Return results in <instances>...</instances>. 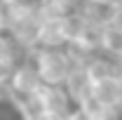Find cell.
<instances>
[{"instance_id":"obj_14","label":"cell","mask_w":122,"mask_h":120,"mask_svg":"<svg viewBox=\"0 0 122 120\" xmlns=\"http://www.w3.org/2000/svg\"><path fill=\"white\" fill-rule=\"evenodd\" d=\"M2 47H5V43H2V40H0V49H2Z\"/></svg>"},{"instance_id":"obj_7","label":"cell","mask_w":122,"mask_h":120,"mask_svg":"<svg viewBox=\"0 0 122 120\" xmlns=\"http://www.w3.org/2000/svg\"><path fill=\"white\" fill-rule=\"evenodd\" d=\"M85 71H87V75H89L92 85L94 82H99V80H103V78H108V75H115V73H122L120 68H117V64L110 59H89L87 64H85Z\"/></svg>"},{"instance_id":"obj_2","label":"cell","mask_w":122,"mask_h":120,"mask_svg":"<svg viewBox=\"0 0 122 120\" xmlns=\"http://www.w3.org/2000/svg\"><path fill=\"white\" fill-rule=\"evenodd\" d=\"M40 87H42V80H40V73H38L35 64H21V66H16L12 78H10L12 97H30Z\"/></svg>"},{"instance_id":"obj_4","label":"cell","mask_w":122,"mask_h":120,"mask_svg":"<svg viewBox=\"0 0 122 120\" xmlns=\"http://www.w3.org/2000/svg\"><path fill=\"white\" fill-rule=\"evenodd\" d=\"M63 90H66V94L71 97V101L75 106L87 94H92V80L87 75V71H85V66H73L71 68V73H68L66 82H63Z\"/></svg>"},{"instance_id":"obj_3","label":"cell","mask_w":122,"mask_h":120,"mask_svg":"<svg viewBox=\"0 0 122 120\" xmlns=\"http://www.w3.org/2000/svg\"><path fill=\"white\" fill-rule=\"evenodd\" d=\"M92 94L101 101V104L110 106V108H122V73L108 75L103 80L92 85Z\"/></svg>"},{"instance_id":"obj_1","label":"cell","mask_w":122,"mask_h":120,"mask_svg":"<svg viewBox=\"0 0 122 120\" xmlns=\"http://www.w3.org/2000/svg\"><path fill=\"white\" fill-rule=\"evenodd\" d=\"M35 66L42 85L49 87H63L66 78L73 68V61L66 52H61L59 47H40L35 52Z\"/></svg>"},{"instance_id":"obj_12","label":"cell","mask_w":122,"mask_h":120,"mask_svg":"<svg viewBox=\"0 0 122 120\" xmlns=\"http://www.w3.org/2000/svg\"><path fill=\"white\" fill-rule=\"evenodd\" d=\"M7 28V16H5V10H2V2H0V33Z\"/></svg>"},{"instance_id":"obj_11","label":"cell","mask_w":122,"mask_h":120,"mask_svg":"<svg viewBox=\"0 0 122 120\" xmlns=\"http://www.w3.org/2000/svg\"><path fill=\"white\" fill-rule=\"evenodd\" d=\"M63 12H77L80 10V0H54Z\"/></svg>"},{"instance_id":"obj_10","label":"cell","mask_w":122,"mask_h":120,"mask_svg":"<svg viewBox=\"0 0 122 120\" xmlns=\"http://www.w3.org/2000/svg\"><path fill=\"white\" fill-rule=\"evenodd\" d=\"M24 120H66V115L54 113V111H49V108H40V111H30V113H26Z\"/></svg>"},{"instance_id":"obj_9","label":"cell","mask_w":122,"mask_h":120,"mask_svg":"<svg viewBox=\"0 0 122 120\" xmlns=\"http://www.w3.org/2000/svg\"><path fill=\"white\" fill-rule=\"evenodd\" d=\"M106 28L110 31V33H117V35H122V5H117V7H110L108 19H106Z\"/></svg>"},{"instance_id":"obj_5","label":"cell","mask_w":122,"mask_h":120,"mask_svg":"<svg viewBox=\"0 0 122 120\" xmlns=\"http://www.w3.org/2000/svg\"><path fill=\"white\" fill-rule=\"evenodd\" d=\"M63 16H59V19H42L40 21V38H38V45L40 47L66 45V38H63Z\"/></svg>"},{"instance_id":"obj_13","label":"cell","mask_w":122,"mask_h":120,"mask_svg":"<svg viewBox=\"0 0 122 120\" xmlns=\"http://www.w3.org/2000/svg\"><path fill=\"white\" fill-rule=\"evenodd\" d=\"M92 2H106V5H108V0H92Z\"/></svg>"},{"instance_id":"obj_6","label":"cell","mask_w":122,"mask_h":120,"mask_svg":"<svg viewBox=\"0 0 122 120\" xmlns=\"http://www.w3.org/2000/svg\"><path fill=\"white\" fill-rule=\"evenodd\" d=\"M77 108L82 111V115L87 120H117L115 115H117V108H110V106L101 104L94 94H87L80 104H77Z\"/></svg>"},{"instance_id":"obj_8","label":"cell","mask_w":122,"mask_h":120,"mask_svg":"<svg viewBox=\"0 0 122 120\" xmlns=\"http://www.w3.org/2000/svg\"><path fill=\"white\" fill-rule=\"evenodd\" d=\"M14 54L10 52V45L5 43V47L0 49V85H7L10 78L14 73Z\"/></svg>"}]
</instances>
